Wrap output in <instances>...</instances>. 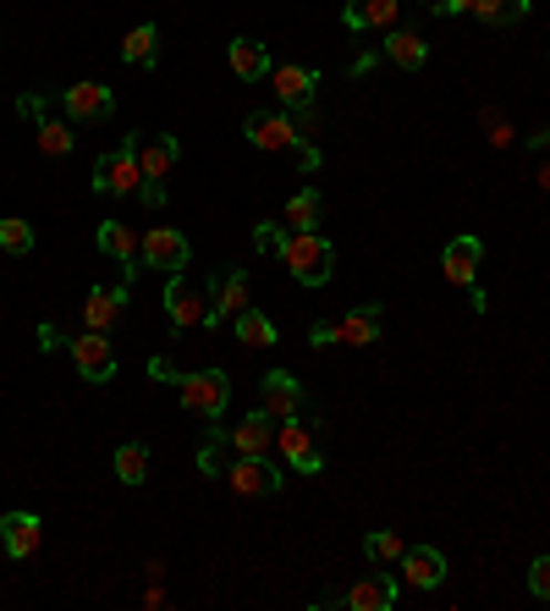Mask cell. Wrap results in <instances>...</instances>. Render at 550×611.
Masks as SVG:
<instances>
[{"label":"cell","mask_w":550,"mask_h":611,"mask_svg":"<svg viewBox=\"0 0 550 611\" xmlns=\"http://www.w3.org/2000/svg\"><path fill=\"white\" fill-rule=\"evenodd\" d=\"M529 595H534V601H550V557H534V562H529Z\"/></svg>","instance_id":"cell-35"},{"label":"cell","mask_w":550,"mask_h":611,"mask_svg":"<svg viewBox=\"0 0 550 611\" xmlns=\"http://www.w3.org/2000/svg\"><path fill=\"white\" fill-rule=\"evenodd\" d=\"M314 89H319V72H308V67H297V61H281V67H275V100H281L286 111L314 105Z\"/></svg>","instance_id":"cell-18"},{"label":"cell","mask_w":550,"mask_h":611,"mask_svg":"<svg viewBox=\"0 0 550 611\" xmlns=\"http://www.w3.org/2000/svg\"><path fill=\"white\" fill-rule=\"evenodd\" d=\"M275 452L292 462L297 473H319L325 468V452H319V441H314V430L303 419H281L275 425Z\"/></svg>","instance_id":"cell-8"},{"label":"cell","mask_w":550,"mask_h":611,"mask_svg":"<svg viewBox=\"0 0 550 611\" xmlns=\"http://www.w3.org/2000/svg\"><path fill=\"white\" fill-rule=\"evenodd\" d=\"M78 144V133H72V122H55V116H39V150L50 154V160H67Z\"/></svg>","instance_id":"cell-30"},{"label":"cell","mask_w":550,"mask_h":611,"mask_svg":"<svg viewBox=\"0 0 550 611\" xmlns=\"http://www.w3.org/2000/svg\"><path fill=\"white\" fill-rule=\"evenodd\" d=\"M176 403L193 419H221L232 403V375L226 369H187V375H176Z\"/></svg>","instance_id":"cell-1"},{"label":"cell","mask_w":550,"mask_h":611,"mask_svg":"<svg viewBox=\"0 0 550 611\" xmlns=\"http://www.w3.org/2000/svg\"><path fill=\"white\" fill-rule=\"evenodd\" d=\"M165 314H171V330H187V325H204V314H210V298L176 271L171 276V287H165Z\"/></svg>","instance_id":"cell-16"},{"label":"cell","mask_w":550,"mask_h":611,"mask_svg":"<svg viewBox=\"0 0 550 611\" xmlns=\"http://www.w3.org/2000/svg\"><path fill=\"white\" fill-rule=\"evenodd\" d=\"M397 595H403V590H397V579H391V573H364V579L342 595V607H353V611H391V607H397Z\"/></svg>","instance_id":"cell-19"},{"label":"cell","mask_w":550,"mask_h":611,"mask_svg":"<svg viewBox=\"0 0 550 611\" xmlns=\"http://www.w3.org/2000/svg\"><path fill=\"white\" fill-rule=\"evenodd\" d=\"M380 325H386V308L364 304L353 314H342V319H319L308 330V342L314 347H369V342H380Z\"/></svg>","instance_id":"cell-2"},{"label":"cell","mask_w":550,"mask_h":611,"mask_svg":"<svg viewBox=\"0 0 550 611\" xmlns=\"http://www.w3.org/2000/svg\"><path fill=\"white\" fill-rule=\"evenodd\" d=\"M540 176H546V187H550V165H546V171H540Z\"/></svg>","instance_id":"cell-41"},{"label":"cell","mask_w":550,"mask_h":611,"mask_svg":"<svg viewBox=\"0 0 550 611\" xmlns=\"http://www.w3.org/2000/svg\"><path fill=\"white\" fill-rule=\"evenodd\" d=\"M67 353L78 358V375H83V380H116V347H111L105 330H83V336H72Z\"/></svg>","instance_id":"cell-10"},{"label":"cell","mask_w":550,"mask_h":611,"mask_svg":"<svg viewBox=\"0 0 550 611\" xmlns=\"http://www.w3.org/2000/svg\"><path fill=\"white\" fill-rule=\"evenodd\" d=\"M237 342H243V347H254V353H265V347H275V342H281V330H275L271 314L243 308V314H237Z\"/></svg>","instance_id":"cell-28"},{"label":"cell","mask_w":550,"mask_h":611,"mask_svg":"<svg viewBox=\"0 0 550 611\" xmlns=\"http://www.w3.org/2000/svg\"><path fill=\"white\" fill-rule=\"evenodd\" d=\"M259 397H265L259 408L271 414L275 425H281V419H297V414H303V386H297V375H286V369H271V375L259 380Z\"/></svg>","instance_id":"cell-17"},{"label":"cell","mask_w":550,"mask_h":611,"mask_svg":"<svg viewBox=\"0 0 550 611\" xmlns=\"http://www.w3.org/2000/svg\"><path fill=\"white\" fill-rule=\"evenodd\" d=\"M61 111H67L72 128H78V122H111V116H116V94H111V83L83 78V83L61 89Z\"/></svg>","instance_id":"cell-6"},{"label":"cell","mask_w":550,"mask_h":611,"mask_svg":"<svg viewBox=\"0 0 550 611\" xmlns=\"http://www.w3.org/2000/svg\"><path fill=\"white\" fill-rule=\"evenodd\" d=\"M529 150H550V128H540V133H529Z\"/></svg>","instance_id":"cell-40"},{"label":"cell","mask_w":550,"mask_h":611,"mask_svg":"<svg viewBox=\"0 0 550 611\" xmlns=\"http://www.w3.org/2000/svg\"><path fill=\"white\" fill-rule=\"evenodd\" d=\"M319 215H325L319 187H297V193L286 198V232H319Z\"/></svg>","instance_id":"cell-26"},{"label":"cell","mask_w":550,"mask_h":611,"mask_svg":"<svg viewBox=\"0 0 550 611\" xmlns=\"http://www.w3.org/2000/svg\"><path fill=\"white\" fill-rule=\"evenodd\" d=\"M435 17H457V11H468V0H424Z\"/></svg>","instance_id":"cell-37"},{"label":"cell","mask_w":550,"mask_h":611,"mask_svg":"<svg viewBox=\"0 0 550 611\" xmlns=\"http://www.w3.org/2000/svg\"><path fill=\"white\" fill-rule=\"evenodd\" d=\"M529 6H534V0H468V11H473L479 22H490V28L523 22V17H529Z\"/></svg>","instance_id":"cell-29"},{"label":"cell","mask_w":550,"mask_h":611,"mask_svg":"<svg viewBox=\"0 0 550 611\" xmlns=\"http://www.w3.org/2000/svg\"><path fill=\"white\" fill-rule=\"evenodd\" d=\"M122 308H128V282H122V287H94V293L83 298V325H89V330H111V325L122 319Z\"/></svg>","instance_id":"cell-23"},{"label":"cell","mask_w":550,"mask_h":611,"mask_svg":"<svg viewBox=\"0 0 550 611\" xmlns=\"http://www.w3.org/2000/svg\"><path fill=\"white\" fill-rule=\"evenodd\" d=\"M89 187H94V198H133L138 187H143V171H138V139H128V144H116V150L100 154Z\"/></svg>","instance_id":"cell-4"},{"label":"cell","mask_w":550,"mask_h":611,"mask_svg":"<svg viewBox=\"0 0 550 611\" xmlns=\"http://www.w3.org/2000/svg\"><path fill=\"white\" fill-rule=\"evenodd\" d=\"M176 160H182V144H176L171 133L138 139V171H143V182H165V176L176 171Z\"/></svg>","instance_id":"cell-20"},{"label":"cell","mask_w":550,"mask_h":611,"mask_svg":"<svg viewBox=\"0 0 550 611\" xmlns=\"http://www.w3.org/2000/svg\"><path fill=\"white\" fill-rule=\"evenodd\" d=\"M248 308V271H221V276H210V314H204V325L210 330H221L232 314H243Z\"/></svg>","instance_id":"cell-11"},{"label":"cell","mask_w":550,"mask_h":611,"mask_svg":"<svg viewBox=\"0 0 550 611\" xmlns=\"http://www.w3.org/2000/svg\"><path fill=\"white\" fill-rule=\"evenodd\" d=\"M226 485H232V496L254 501V496H275V490L286 485V473H281L271 458H237V452H232V462H226Z\"/></svg>","instance_id":"cell-7"},{"label":"cell","mask_w":550,"mask_h":611,"mask_svg":"<svg viewBox=\"0 0 550 611\" xmlns=\"http://www.w3.org/2000/svg\"><path fill=\"white\" fill-rule=\"evenodd\" d=\"M122 61H128V67H154V61H160V28H154V22L128 28V39H122Z\"/></svg>","instance_id":"cell-27"},{"label":"cell","mask_w":550,"mask_h":611,"mask_svg":"<svg viewBox=\"0 0 550 611\" xmlns=\"http://www.w3.org/2000/svg\"><path fill=\"white\" fill-rule=\"evenodd\" d=\"M94 243H100V254H111L122 271H128V282L138 276V259H143V237H138L128 221H100V232H94Z\"/></svg>","instance_id":"cell-15"},{"label":"cell","mask_w":550,"mask_h":611,"mask_svg":"<svg viewBox=\"0 0 550 611\" xmlns=\"http://www.w3.org/2000/svg\"><path fill=\"white\" fill-rule=\"evenodd\" d=\"M490 144H512V128L507 122H490Z\"/></svg>","instance_id":"cell-39"},{"label":"cell","mask_w":550,"mask_h":611,"mask_svg":"<svg viewBox=\"0 0 550 611\" xmlns=\"http://www.w3.org/2000/svg\"><path fill=\"white\" fill-rule=\"evenodd\" d=\"M116 479H122V485H143V479H149V452H143L138 441H122V447H116Z\"/></svg>","instance_id":"cell-31"},{"label":"cell","mask_w":550,"mask_h":611,"mask_svg":"<svg viewBox=\"0 0 550 611\" xmlns=\"http://www.w3.org/2000/svg\"><path fill=\"white\" fill-rule=\"evenodd\" d=\"M226 447H232L237 458H271L275 452V419L265 408H254L248 419H237V430L226 436Z\"/></svg>","instance_id":"cell-14"},{"label":"cell","mask_w":550,"mask_h":611,"mask_svg":"<svg viewBox=\"0 0 550 611\" xmlns=\"http://www.w3.org/2000/svg\"><path fill=\"white\" fill-rule=\"evenodd\" d=\"M403 579H408L412 590H440L446 557H440L435 546H408V551H403Z\"/></svg>","instance_id":"cell-22"},{"label":"cell","mask_w":550,"mask_h":611,"mask_svg":"<svg viewBox=\"0 0 550 611\" xmlns=\"http://www.w3.org/2000/svg\"><path fill=\"white\" fill-rule=\"evenodd\" d=\"M143 265L176 276V271L193 265V248H187V237H182L176 226H154V232H143Z\"/></svg>","instance_id":"cell-9"},{"label":"cell","mask_w":550,"mask_h":611,"mask_svg":"<svg viewBox=\"0 0 550 611\" xmlns=\"http://www.w3.org/2000/svg\"><path fill=\"white\" fill-rule=\"evenodd\" d=\"M286 237H292V232H286V226H271V221H259V226H254V248H259V254H281V248H286Z\"/></svg>","instance_id":"cell-34"},{"label":"cell","mask_w":550,"mask_h":611,"mask_svg":"<svg viewBox=\"0 0 550 611\" xmlns=\"http://www.w3.org/2000/svg\"><path fill=\"white\" fill-rule=\"evenodd\" d=\"M226 61H232V72H237L243 83L271 78V50H265L259 39H232V44H226Z\"/></svg>","instance_id":"cell-24"},{"label":"cell","mask_w":550,"mask_h":611,"mask_svg":"<svg viewBox=\"0 0 550 611\" xmlns=\"http://www.w3.org/2000/svg\"><path fill=\"white\" fill-rule=\"evenodd\" d=\"M281 259H286V271H292L303 287H325V282L336 276V248H330L319 232H292L286 248H281Z\"/></svg>","instance_id":"cell-3"},{"label":"cell","mask_w":550,"mask_h":611,"mask_svg":"<svg viewBox=\"0 0 550 611\" xmlns=\"http://www.w3.org/2000/svg\"><path fill=\"white\" fill-rule=\"evenodd\" d=\"M39 546H44V523H39V512H6V518H0V551H6L11 562L39 557Z\"/></svg>","instance_id":"cell-13"},{"label":"cell","mask_w":550,"mask_h":611,"mask_svg":"<svg viewBox=\"0 0 550 611\" xmlns=\"http://www.w3.org/2000/svg\"><path fill=\"white\" fill-rule=\"evenodd\" d=\"M403 17V0H347L342 6V22L353 33H369V28H397Z\"/></svg>","instance_id":"cell-21"},{"label":"cell","mask_w":550,"mask_h":611,"mask_svg":"<svg viewBox=\"0 0 550 611\" xmlns=\"http://www.w3.org/2000/svg\"><path fill=\"white\" fill-rule=\"evenodd\" d=\"M0 248H6V254H33V226H28L22 215H6V221H0Z\"/></svg>","instance_id":"cell-33"},{"label":"cell","mask_w":550,"mask_h":611,"mask_svg":"<svg viewBox=\"0 0 550 611\" xmlns=\"http://www.w3.org/2000/svg\"><path fill=\"white\" fill-rule=\"evenodd\" d=\"M403 551H408V540H403V534H391V529L364 534V557H369V562H403Z\"/></svg>","instance_id":"cell-32"},{"label":"cell","mask_w":550,"mask_h":611,"mask_svg":"<svg viewBox=\"0 0 550 611\" xmlns=\"http://www.w3.org/2000/svg\"><path fill=\"white\" fill-rule=\"evenodd\" d=\"M243 139H248L254 150H271V154H286V150L297 154L303 144H308L286 111H254V116L243 122Z\"/></svg>","instance_id":"cell-5"},{"label":"cell","mask_w":550,"mask_h":611,"mask_svg":"<svg viewBox=\"0 0 550 611\" xmlns=\"http://www.w3.org/2000/svg\"><path fill=\"white\" fill-rule=\"evenodd\" d=\"M297 171H303V176H314V171H319V150H314V144H303V150H297Z\"/></svg>","instance_id":"cell-36"},{"label":"cell","mask_w":550,"mask_h":611,"mask_svg":"<svg viewBox=\"0 0 550 611\" xmlns=\"http://www.w3.org/2000/svg\"><path fill=\"white\" fill-rule=\"evenodd\" d=\"M479 259H485V243L479 237H451L440 248V276L468 293V287H479Z\"/></svg>","instance_id":"cell-12"},{"label":"cell","mask_w":550,"mask_h":611,"mask_svg":"<svg viewBox=\"0 0 550 611\" xmlns=\"http://www.w3.org/2000/svg\"><path fill=\"white\" fill-rule=\"evenodd\" d=\"M380 55H386L391 67H403V72H418V67L429 61V44H424L412 28H391L386 44H380Z\"/></svg>","instance_id":"cell-25"},{"label":"cell","mask_w":550,"mask_h":611,"mask_svg":"<svg viewBox=\"0 0 550 611\" xmlns=\"http://www.w3.org/2000/svg\"><path fill=\"white\" fill-rule=\"evenodd\" d=\"M375 61H380V50H364V55H358V61H353V78H364V72H369V67H375Z\"/></svg>","instance_id":"cell-38"}]
</instances>
